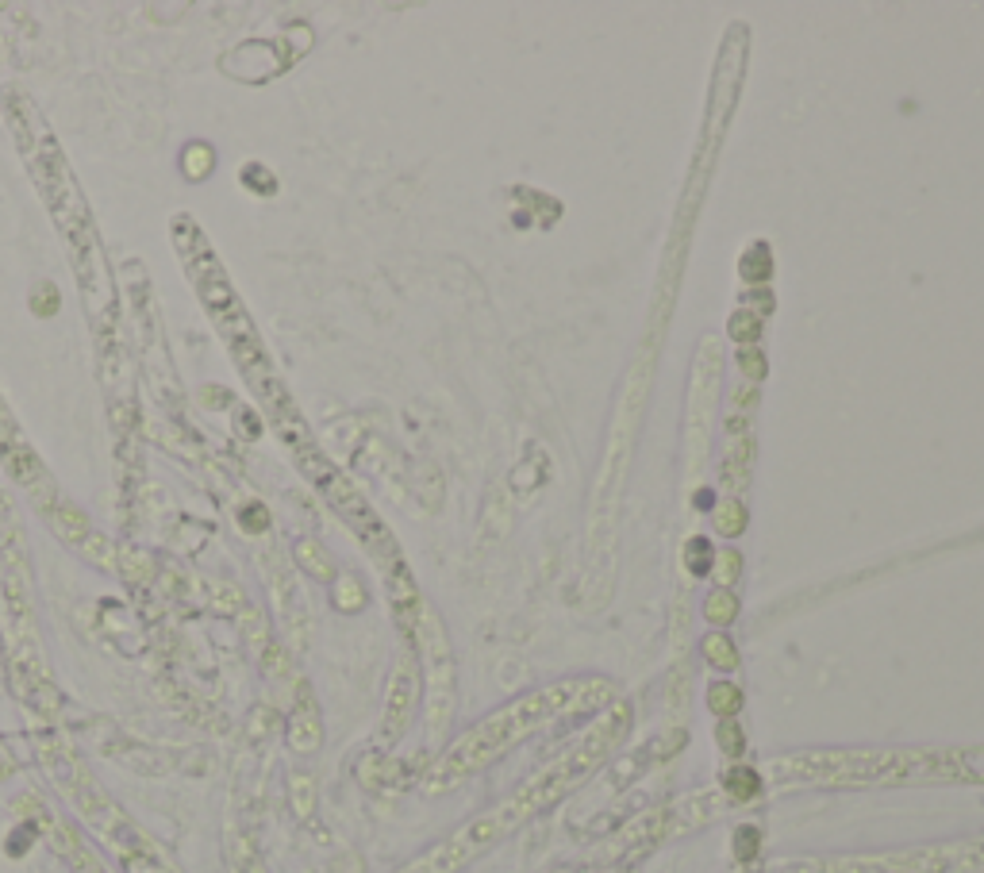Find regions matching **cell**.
<instances>
[{"instance_id":"7c38bea8","label":"cell","mask_w":984,"mask_h":873,"mask_svg":"<svg viewBox=\"0 0 984 873\" xmlns=\"http://www.w3.org/2000/svg\"><path fill=\"white\" fill-rule=\"evenodd\" d=\"M416 700H419V666L412 658H400V666L393 670V681H389V700H385V720H381V743L389 747L396 743L412 716H416Z\"/></svg>"},{"instance_id":"277c9868","label":"cell","mask_w":984,"mask_h":873,"mask_svg":"<svg viewBox=\"0 0 984 873\" xmlns=\"http://www.w3.org/2000/svg\"><path fill=\"white\" fill-rule=\"evenodd\" d=\"M773 789H900L954 785L950 747H812L758 766Z\"/></svg>"},{"instance_id":"603a6c76","label":"cell","mask_w":984,"mask_h":873,"mask_svg":"<svg viewBox=\"0 0 984 873\" xmlns=\"http://www.w3.org/2000/svg\"><path fill=\"white\" fill-rule=\"evenodd\" d=\"M212 166H216V150L208 147V143H193V147H185L181 154V170L189 181H204V177L212 174Z\"/></svg>"},{"instance_id":"30bf717a","label":"cell","mask_w":984,"mask_h":873,"mask_svg":"<svg viewBox=\"0 0 984 873\" xmlns=\"http://www.w3.org/2000/svg\"><path fill=\"white\" fill-rule=\"evenodd\" d=\"M0 466H4V474L12 477V481H20L27 493H31L39 512H47L50 504L62 497L54 489V481H50L47 466L39 462V454L27 443L24 427L16 424L12 408L4 404V397H0Z\"/></svg>"},{"instance_id":"83f0119b","label":"cell","mask_w":984,"mask_h":873,"mask_svg":"<svg viewBox=\"0 0 984 873\" xmlns=\"http://www.w3.org/2000/svg\"><path fill=\"white\" fill-rule=\"evenodd\" d=\"M685 562H689L692 577H704V574H708V570H712V562H715L712 543H708V539H689V550H685Z\"/></svg>"},{"instance_id":"7a4b0ae2","label":"cell","mask_w":984,"mask_h":873,"mask_svg":"<svg viewBox=\"0 0 984 873\" xmlns=\"http://www.w3.org/2000/svg\"><path fill=\"white\" fill-rule=\"evenodd\" d=\"M4 108H8V127H12L16 143L24 150L31 181H35L39 197L47 204L54 227L66 239V254H70V266H74L85 308H89L97 331H108V320L116 316V285H112V270L104 262L97 220H93V212L85 204V193H81L77 177L70 174V158L62 154L58 139L50 135V127L43 124V116H39V108L31 100L12 93L4 100Z\"/></svg>"},{"instance_id":"ac0fdd59","label":"cell","mask_w":984,"mask_h":873,"mask_svg":"<svg viewBox=\"0 0 984 873\" xmlns=\"http://www.w3.org/2000/svg\"><path fill=\"white\" fill-rule=\"evenodd\" d=\"M954 785H984V743L954 747Z\"/></svg>"},{"instance_id":"d4e9b609","label":"cell","mask_w":984,"mask_h":873,"mask_svg":"<svg viewBox=\"0 0 984 873\" xmlns=\"http://www.w3.org/2000/svg\"><path fill=\"white\" fill-rule=\"evenodd\" d=\"M120 866L127 873H177L154 847H143V850H131V854H123Z\"/></svg>"},{"instance_id":"1f68e13d","label":"cell","mask_w":984,"mask_h":873,"mask_svg":"<svg viewBox=\"0 0 984 873\" xmlns=\"http://www.w3.org/2000/svg\"><path fill=\"white\" fill-rule=\"evenodd\" d=\"M738 843H735V850H738V858L742 862H750V854H758V827H738V835H735Z\"/></svg>"},{"instance_id":"8992f818","label":"cell","mask_w":984,"mask_h":873,"mask_svg":"<svg viewBox=\"0 0 984 873\" xmlns=\"http://www.w3.org/2000/svg\"><path fill=\"white\" fill-rule=\"evenodd\" d=\"M762 873H984V835L877 850V854L781 858V862H769Z\"/></svg>"},{"instance_id":"8fae6325","label":"cell","mask_w":984,"mask_h":873,"mask_svg":"<svg viewBox=\"0 0 984 873\" xmlns=\"http://www.w3.org/2000/svg\"><path fill=\"white\" fill-rule=\"evenodd\" d=\"M16 808L24 812L31 824H35V831L47 839L50 847H54V854H58V858H62V862H66L74 873H112L104 862H100L97 850L77 835V827L70 824V820H62L54 808H47V804L35 797V793L16 797Z\"/></svg>"},{"instance_id":"52a82bcc","label":"cell","mask_w":984,"mask_h":873,"mask_svg":"<svg viewBox=\"0 0 984 873\" xmlns=\"http://www.w3.org/2000/svg\"><path fill=\"white\" fill-rule=\"evenodd\" d=\"M39 758H43V766H47L50 781L58 785V793L74 804L77 816L93 827L120 858L123 854H131V850L150 847L147 835L131 824V820L123 816L120 804L93 781L89 766L77 758V750L70 747V743H62L58 735H43V739H39Z\"/></svg>"},{"instance_id":"4fadbf2b","label":"cell","mask_w":984,"mask_h":873,"mask_svg":"<svg viewBox=\"0 0 984 873\" xmlns=\"http://www.w3.org/2000/svg\"><path fill=\"white\" fill-rule=\"evenodd\" d=\"M270 43H243V47H235L231 54H223L220 58V70L227 77H235V81H266V77L281 74L285 70V58L281 54H266Z\"/></svg>"},{"instance_id":"9a60e30c","label":"cell","mask_w":984,"mask_h":873,"mask_svg":"<svg viewBox=\"0 0 984 873\" xmlns=\"http://www.w3.org/2000/svg\"><path fill=\"white\" fill-rule=\"evenodd\" d=\"M762 785L765 781L754 766H731L723 774V800L727 804H746V800H754L762 793Z\"/></svg>"},{"instance_id":"9c48e42d","label":"cell","mask_w":984,"mask_h":873,"mask_svg":"<svg viewBox=\"0 0 984 873\" xmlns=\"http://www.w3.org/2000/svg\"><path fill=\"white\" fill-rule=\"evenodd\" d=\"M416 647L423 658V677H427V731L439 739L454 712V658H450V639L435 608L423 604V616L416 627Z\"/></svg>"},{"instance_id":"44dd1931","label":"cell","mask_w":984,"mask_h":873,"mask_svg":"<svg viewBox=\"0 0 984 873\" xmlns=\"http://www.w3.org/2000/svg\"><path fill=\"white\" fill-rule=\"evenodd\" d=\"M735 616H738L735 593H731V589H712L708 600H704V620L715 627H727V624H735Z\"/></svg>"},{"instance_id":"d6986e66","label":"cell","mask_w":984,"mask_h":873,"mask_svg":"<svg viewBox=\"0 0 984 873\" xmlns=\"http://www.w3.org/2000/svg\"><path fill=\"white\" fill-rule=\"evenodd\" d=\"M700 654L708 658V666L723 670V674L738 670V650H735V643H731V639L723 635V631H712V635H704V643H700Z\"/></svg>"},{"instance_id":"4316f807","label":"cell","mask_w":984,"mask_h":873,"mask_svg":"<svg viewBox=\"0 0 984 873\" xmlns=\"http://www.w3.org/2000/svg\"><path fill=\"white\" fill-rule=\"evenodd\" d=\"M335 604H339L343 612H358V608L366 604V589H362V581L354 574L339 577V585H335Z\"/></svg>"},{"instance_id":"2e32d148","label":"cell","mask_w":984,"mask_h":873,"mask_svg":"<svg viewBox=\"0 0 984 873\" xmlns=\"http://www.w3.org/2000/svg\"><path fill=\"white\" fill-rule=\"evenodd\" d=\"M750 466H754V439L742 435V439H735V447H731L727 462H723V481H727L731 493H738L750 481Z\"/></svg>"},{"instance_id":"ba28073f","label":"cell","mask_w":984,"mask_h":873,"mask_svg":"<svg viewBox=\"0 0 984 873\" xmlns=\"http://www.w3.org/2000/svg\"><path fill=\"white\" fill-rule=\"evenodd\" d=\"M296 462H300V470L308 474V481L323 493V500L339 512V520H343V524L362 539V547L377 558L381 570H389L393 562H400V550H396V539H393V531H389V524L373 512V504L362 497V489H358V485H354V481H350V477H346L343 470L316 447V443L304 450H296Z\"/></svg>"},{"instance_id":"5bb4252c","label":"cell","mask_w":984,"mask_h":873,"mask_svg":"<svg viewBox=\"0 0 984 873\" xmlns=\"http://www.w3.org/2000/svg\"><path fill=\"white\" fill-rule=\"evenodd\" d=\"M320 739H323V731H320V716H316V704H312V697L308 693H300V704H296V716H293V727H289V743H293V750H316L320 747Z\"/></svg>"},{"instance_id":"6da1fadb","label":"cell","mask_w":984,"mask_h":873,"mask_svg":"<svg viewBox=\"0 0 984 873\" xmlns=\"http://www.w3.org/2000/svg\"><path fill=\"white\" fill-rule=\"evenodd\" d=\"M627 731H631V704L619 697L558 758H550L539 774H531L504 800H496L492 808H485L481 816H473L462 827H454L443 843L423 850L419 858H412L408 866H400L396 873H462L481 854H489L508 835H516L523 824H531L546 808H554L558 800H566L581 781H589L612 758L615 747L627 739Z\"/></svg>"},{"instance_id":"f1b7e54d","label":"cell","mask_w":984,"mask_h":873,"mask_svg":"<svg viewBox=\"0 0 984 873\" xmlns=\"http://www.w3.org/2000/svg\"><path fill=\"white\" fill-rule=\"evenodd\" d=\"M715 739H719V747H723L727 758H738L742 747H746V735H742V727H738L735 720H719V727H715Z\"/></svg>"},{"instance_id":"ffe728a7","label":"cell","mask_w":984,"mask_h":873,"mask_svg":"<svg viewBox=\"0 0 984 873\" xmlns=\"http://www.w3.org/2000/svg\"><path fill=\"white\" fill-rule=\"evenodd\" d=\"M296 558H300V566L308 570L312 577H320V581H331L335 577V566H331V554L316 543V539H304V543H296Z\"/></svg>"},{"instance_id":"4dcf8cb0","label":"cell","mask_w":984,"mask_h":873,"mask_svg":"<svg viewBox=\"0 0 984 873\" xmlns=\"http://www.w3.org/2000/svg\"><path fill=\"white\" fill-rule=\"evenodd\" d=\"M738 366H742V374L754 377V381H762L765 377V358L758 347H742L738 350Z\"/></svg>"},{"instance_id":"7402d4cb","label":"cell","mask_w":984,"mask_h":873,"mask_svg":"<svg viewBox=\"0 0 984 873\" xmlns=\"http://www.w3.org/2000/svg\"><path fill=\"white\" fill-rule=\"evenodd\" d=\"M708 708L719 720H735V712L742 708V693L731 681H715V685H708Z\"/></svg>"},{"instance_id":"484cf974","label":"cell","mask_w":984,"mask_h":873,"mask_svg":"<svg viewBox=\"0 0 984 873\" xmlns=\"http://www.w3.org/2000/svg\"><path fill=\"white\" fill-rule=\"evenodd\" d=\"M769 274H773V258H769V247H765V243H754V247H746V254H742V277H746V281H765Z\"/></svg>"},{"instance_id":"e0dca14e","label":"cell","mask_w":984,"mask_h":873,"mask_svg":"<svg viewBox=\"0 0 984 873\" xmlns=\"http://www.w3.org/2000/svg\"><path fill=\"white\" fill-rule=\"evenodd\" d=\"M712 524H715V531H719L723 539H735V535H742V531H746V524H750V516H746V504H742L738 497L719 500V504H715V512H712Z\"/></svg>"},{"instance_id":"cb8c5ba5","label":"cell","mask_w":984,"mask_h":873,"mask_svg":"<svg viewBox=\"0 0 984 873\" xmlns=\"http://www.w3.org/2000/svg\"><path fill=\"white\" fill-rule=\"evenodd\" d=\"M727 335L742 343V347H754L758 335H762V316H754V308H738L735 316L727 320Z\"/></svg>"},{"instance_id":"5b68a950","label":"cell","mask_w":984,"mask_h":873,"mask_svg":"<svg viewBox=\"0 0 984 873\" xmlns=\"http://www.w3.org/2000/svg\"><path fill=\"white\" fill-rule=\"evenodd\" d=\"M0 604L12 635V670L20 693H24L39 712L58 708V693L50 685V674L43 666V650L35 635V604H31V554H27L24 520L16 512V500L0 493Z\"/></svg>"},{"instance_id":"3957f363","label":"cell","mask_w":984,"mask_h":873,"mask_svg":"<svg viewBox=\"0 0 984 873\" xmlns=\"http://www.w3.org/2000/svg\"><path fill=\"white\" fill-rule=\"evenodd\" d=\"M619 700V689L608 677H566L554 685L531 689L523 697L508 700L504 708L489 712L481 724L462 731L450 747L431 762V770L423 774V789L427 793H450L458 789L466 777L481 774L496 758H504L508 750H516L523 739H531L542 727L558 724L566 716H589V712H604L608 704Z\"/></svg>"},{"instance_id":"f546056e","label":"cell","mask_w":984,"mask_h":873,"mask_svg":"<svg viewBox=\"0 0 984 873\" xmlns=\"http://www.w3.org/2000/svg\"><path fill=\"white\" fill-rule=\"evenodd\" d=\"M715 570H719V589H731V581L738 577V570H742V558H738V550H723V554H715Z\"/></svg>"}]
</instances>
